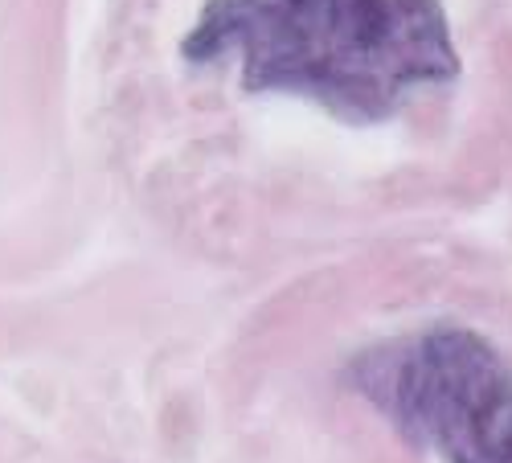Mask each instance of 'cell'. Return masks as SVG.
<instances>
[{
  "instance_id": "obj_1",
  "label": "cell",
  "mask_w": 512,
  "mask_h": 463,
  "mask_svg": "<svg viewBox=\"0 0 512 463\" xmlns=\"http://www.w3.org/2000/svg\"><path fill=\"white\" fill-rule=\"evenodd\" d=\"M185 58H234L250 95H304L345 123H381L459 78L439 0H209Z\"/></svg>"
},
{
  "instance_id": "obj_2",
  "label": "cell",
  "mask_w": 512,
  "mask_h": 463,
  "mask_svg": "<svg viewBox=\"0 0 512 463\" xmlns=\"http://www.w3.org/2000/svg\"><path fill=\"white\" fill-rule=\"evenodd\" d=\"M353 390L443 463H512V365L472 328L439 324L357 357Z\"/></svg>"
}]
</instances>
